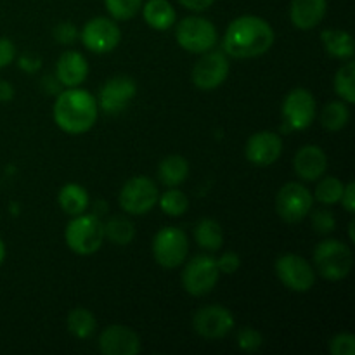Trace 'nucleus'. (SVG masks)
Instances as JSON below:
<instances>
[{
    "label": "nucleus",
    "instance_id": "obj_1",
    "mask_svg": "<svg viewBox=\"0 0 355 355\" xmlns=\"http://www.w3.org/2000/svg\"><path fill=\"white\" fill-rule=\"evenodd\" d=\"M272 26L259 16H239L227 26L224 52L234 59H253L263 55L274 45Z\"/></svg>",
    "mask_w": 355,
    "mask_h": 355
},
{
    "label": "nucleus",
    "instance_id": "obj_2",
    "mask_svg": "<svg viewBox=\"0 0 355 355\" xmlns=\"http://www.w3.org/2000/svg\"><path fill=\"white\" fill-rule=\"evenodd\" d=\"M97 113L99 106L96 97L78 87L61 90L54 103L55 123L62 132L71 135L89 132L96 125Z\"/></svg>",
    "mask_w": 355,
    "mask_h": 355
},
{
    "label": "nucleus",
    "instance_id": "obj_3",
    "mask_svg": "<svg viewBox=\"0 0 355 355\" xmlns=\"http://www.w3.org/2000/svg\"><path fill=\"white\" fill-rule=\"evenodd\" d=\"M314 266L324 279H345L354 266L352 250L338 239H324L314 250Z\"/></svg>",
    "mask_w": 355,
    "mask_h": 355
},
{
    "label": "nucleus",
    "instance_id": "obj_4",
    "mask_svg": "<svg viewBox=\"0 0 355 355\" xmlns=\"http://www.w3.org/2000/svg\"><path fill=\"white\" fill-rule=\"evenodd\" d=\"M104 224L97 215H76L64 231L66 245L76 255H92L104 243Z\"/></svg>",
    "mask_w": 355,
    "mask_h": 355
},
{
    "label": "nucleus",
    "instance_id": "obj_5",
    "mask_svg": "<svg viewBox=\"0 0 355 355\" xmlns=\"http://www.w3.org/2000/svg\"><path fill=\"white\" fill-rule=\"evenodd\" d=\"M180 47L193 54H205L217 45V28L210 19L200 16L184 17L175 30Z\"/></svg>",
    "mask_w": 355,
    "mask_h": 355
},
{
    "label": "nucleus",
    "instance_id": "obj_6",
    "mask_svg": "<svg viewBox=\"0 0 355 355\" xmlns=\"http://www.w3.org/2000/svg\"><path fill=\"white\" fill-rule=\"evenodd\" d=\"M189 253V241L186 232L179 227H163L153 239V255L158 266L175 269L182 266Z\"/></svg>",
    "mask_w": 355,
    "mask_h": 355
},
{
    "label": "nucleus",
    "instance_id": "obj_7",
    "mask_svg": "<svg viewBox=\"0 0 355 355\" xmlns=\"http://www.w3.org/2000/svg\"><path fill=\"white\" fill-rule=\"evenodd\" d=\"M159 191L158 186L149 177H134L127 180L120 191V207L128 215H146L158 205Z\"/></svg>",
    "mask_w": 355,
    "mask_h": 355
},
{
    "label": "nucleus",
    "instance_id": "obj_8",
    "mask_svg": "<svg viewBox=\"0 0 355 355\" xmlns=\"http://www.w3.org/2000/svg\"><path fill=\"white\" fill-rule=\"evenodd\" d=\"M218 277L220 270L217 260L210 255H198L184 267L182 286L193 297H203L217 286Z\"/></svg>",
    "mask_w": 355,
    "mask_h": 355
},
{
    "label": "nucleus",
    "instance_id": "obj_9",
    "mask_svg": "<svg viewBox=\"0 0 355 355\" xmlns=\"http://www.w3.org/2000/svg\"><path fill=\"white\" fill-rule=\"evenodd\" d=\"M314 196L300 182H288L279 189L276 198V210L288 224L302 222L312 211Z\"/></svg>",
    "mask_w": 355,
    "mask_h": 355
},
{
    "label": "nucleus",
    "instance_id": "obj_10",
    "mask_svg": "<svg viewBox=\"0 0 355 355\" xmlns=\"http://www.w3.org/2000/svg\"><path fill=\"white\" fill-rule=\"evenodd\" d=\"M283 132L305 130L315 118V99L307 89H295L283 103Z\"/></svg>",
    "mask_w": 355,
    "mask_h": 355
},
{
    "label": "nucleus",
    "instance_id": "obj_11",
    "mask_svg": "<svg viewBox=\"0 0 355 355\" xmlns=\"http://www.w3.org/2000/svg\"><path fill=\"white\" fill-rule=\"evenodd\" d=\"M276 274L281 283L291 291L305 293L315 284L314 267L297 253H284L276 260Z\"/></svg>",
    "mask_w": 355,
    "mask_h": 355
},
{
    "label": "nucleus",
    "instance_id": "obj_12",
    "mask_svg": "<svg viewBox=\"0 0 355 355\" xmlns=\"http://www.w3.org/2000/svg\"><path fill=\"white\" fill-rule=\"evenodd\" d=\"M80 38L83 45L94 54H107L120 45L121 30L113 19L99 16L87 21Z\"/></svg>",
    "mask_w": 355,
    "mask_h": 355
},
{
    "label": "nucleus",
    "instance_id": "obj_13",
    "mask_svg": "<svg viewBox=\"0 0 355 355\" xmlns=\"http://www.w3.org/2000/svg\"><path fill=\"white\" fill-rule=\"evenodd\" d=\"M229 59L225 52L208 51L205 52L203 58L194 64L193 73V83L200 90H215L225 82L229 76Z\"/></svg>",
    "mask_w": 355,
    "mask_h": 355
},
{
    "label": "nucleus",
    "instance_id": "obj_14",
    "mask_svg": "<svg viewBox=\"0 0 355 355\" xmlns=\"http://www.w3.org/2000/svg\"><path fill=\"white\" fill-rule=\"evenodd\" d=\"M194 331L205 340H220L234 328V315L222 305H207L194 314Z\"/></svg>",
    "mask_w": 355,
    "mask_h": 355
},
{
    "label": "nucleus",
    "instance_id": "obj_15",
    "mask_svg": "<svg viewBox=\"0 0 355 355\" xmlns=\"http://www.w3.org/2000/svg\"><path fill=\"white\" fill-rule=\"evenodd\" d=\"M135 94H137V85L130 76H113L101 89L97 106L106 114H118L128 106Z\"/></svg>",
    "mask_w": 355,
    "mask_h": 355
},
{
    "label": "nucleus",
    "instance_id": "obj_16",
    "mask_svg": "<svg viewBox=\"0 0 355 355\" xmlns=\"http://www.w3.org/2000/svg\"><path fill=\"white\" fill-rule=\"evenodd\" d=\"M281 153H283V141L279 135L270 130L253 134L245 148L246 159L257 166L272 165L279 159Z\"/></svg>",
    "mask_w": 355,
    "mask_h": 355
},
{
    "label": "nucleus",
    "instance_id": "obj_17",
    "mask_svg": "<svg viewBox=\"0 0 355 355\" xmlns=\"http://www.w3.org/2000/svg\"><path fill=\"white\" fill-rule=\"evenodd\" d=\"M99 350L104 355H137L141 352V340L127 326L113 324L101 333Z\"/></svg>",
    "mask_w": 355,
    "mask_h": 355
},
{
    "label": "nucleus",
    "instance_id": "obj_18",
    "mask_svg": "<svg viewBox=\"0 0 355 355\" xmlns=\"http://www.w3.org/2000/svg\"><path fill=\"white\" fill-rule=\"evenodd\" d=\"M293 168L300 179L307 182L319 180L328 170V156L319 146L307 144L298 149L293 159Z\"/></svg>",
    "mask_w": 355,
    "mask_h": 355
},
{
    "label": "nucleus",
    "instance_id": "obj_19",
    "mask_svg": "<svg viewBox=\"0 0 355 355\" xmlns=\"http://www.w3.org/2000/svg\"><path fill=\"white\" fill-rule=\"evenodd\" d=\"M87 75H89V62L80 52H62L55 64V78L61 82L62 87L71 89V87L82 85Z\"/></svg>",
    "mask_w": 355,
    "mask_h": 355
},
{
    "label": "nucleus",
    "instance_id": "obj_20",
    "mask_svg": "<svg viewBox=\"0 0 355 355\" xmlns=\"http://www.w3.org/2000/svg\"><path fill=\"white\" fill-rule=\"evenodd\" d=\"M326 10H328L326 0H291V23L298 30H312L324 19Z\"/></svg>",
    "mask_w": 355,
    "mask_h": 355
},
{
    "label": "nucleus",
    "instance_id": "obj_21",
    "mask_svg": "<svg viewBox=\"0 0 355 355\" xmlns=\"http://www.w3.org/2000/svg\"><path fill=\"white\" fill-rule=\"evenodd\" d=\"M141 9L146 23L155 30L165 31L175 24L177 12L168 0H148Z\"/></svg>",
    "mask_w": 355,
    "mask_h": 355
},
{
    "label": "nucleus",
    "instance_id": "obj_22",
    "mask_svg": "<svg viewBox=\"0 0 355 355\" xmlns=\"http://www.w3.org/2000/svg\"><path fill=\"white\" fill-rule=\"evenodd\" d=\"M59 207L64 214H68L69 217H76V215H82L87 210L90 203L89 193L83 186L80 184H66L59 191Z\"/></svg>",
    "mask_w": 355,
    "mask_h": 355
},
{
    "label": "nucleus",
    "instance_id": "obj_23",
    "mask_svg": "<svg viewBox=\"0 0 355 355\" xmlns=\"http://www.w3.org/2000/svg\"><path fill=\"white\" fill-rule=\"evenodd\" d=\"M189 175V163L184 156L170 155L159 162L158 179L166 187H177L184 182Z\"/></svg>",
    "mask_w": 355,
    "mask_h": 355
},
{
    "label": "nucleus",
    "instance_id": "obj_24",
    "mask_svg": "<svg viewBox=\"0 0 355 355\" xmlns=\"http://www.w3.org/2000/svg\"><path fill=\"white\" fill-rule=\"evenodd\" d=\"M322 45L326 52L336 59H352L354 58V40L349 31L343 30H324L321 33Z\"/></svg>",
    "mask_w": 355,
    "mask_h": 355
},
{
    "label": "nucleus",
    "instance_id": "obj_25",
    "mask_svg": "<svg viewBox=\"0 0 355 355\" xmlns=\"http://www.w3.org/2000/svg\"><path fill=\"white\" fill-rule=\"evenodd\" d=\"M194 239L198 246L207 252H217L224 245V231L214 218H203L194 227Z\"/></svg>",
    "mask_w": 355,
    "mask_h": 355
},
{
    "label": "nucleus",
    "instance_id": "obj_26",
    "mask_svg": "<svg viewBox=\"0 0 355 355\" xmlns=\"http://www.w3.org/2000/svg\"><path fill=\"white\" fill-rule=\"evenodd\" d=\"M350 120V110L345 101H333L326 104L321 113V125L329 132H340Z\"/></svg>",
    "mask_w": 355,
    "mask_h": 355
},
{
    "label": "nucleus",
    "instance_id": "obj_27",
    "mask_svg": "<svg viewBox=\"0 0 355 355\" xmlns=\"http://www.w3.org/2000/svg\"><path fill=\"white\" fill-rule=\"evenodd\" d=\"M68 329L75 338L87 340L96 331V318L89 309H73L68 314Z\"/></svg>",
    "mask_w": 355,
    "mask_h": 355
},
{
    "label": "nucleus",
    "instance_id": "obj_28",
    "mask_svg": "<svg viewBox=\"0 0 355 355\" xmlns=\"http://www.w3.org/2000/svg\"><path fill=\"white\" fill-rule=\"evenodd\" d=\"M104 236L110 239L113 245L127 246L135 238V227L127 217H111L104 224Z\"/></svg>",
    "mask_w": 355,
    "mask_h": 355
},
{
    "label": "nucleus",
    "instance_id": "obj_29",
    "mask_svg": "<svg viewBox=\"0 0 355 355\" xmlns=\"http://www.w3.org/2000/svg\"><path fill=\"white\" fill-rule=\"evenodd\" d=\"M335 90L347 104L355 103V62L349 61L336 71Z\"/></svg>",
    "mask_w": 355,
    "mask_h": 355
},
{
    "label": "nucleus",
    "instance_id": "obj_30",
    "mask_svg": "<svg viewBox=\"0 0 355 355\" xmlns=\"http://www.w3.org/2000/svg\"><path fill=\"white\" fill-rule=\"evenodd\" d=\"M158 205L162 207V210L165 211L166 215H170V217H180V215L186 214L187 208H189V200H187V196L182 191L172 187V189H166L165 193L158 198Z\"/></svg>",
    "mask_w": 355,
    "mask_h": 355
},
{
    "label": "nucleus",
    "instance_id": "obj_31",
    "mask_svg": "<svg viewBox=\"0 0 355 355\" xmlns=\"http://www.w3.org/2000/svg\"><path fill=\"white\" fill-rule=\"evenodd\" d=\"M343 187L345 184L342 182L336 177H324L321 182L315 187V200L322 205H328V207H333V205L340 203V198L343 194Z\"/></svg>",
    "mask_w": 355,
    "mask_h": 355
},
{
    "label": "nucleus",
    "instance_id": "obj_32",
    "mask_svg": "<svg viewBox=\"0 0 355 355\" xmlns=\"http://www.w3.org/2000/svg\"><path fill=\"white\" fill-rule=\"evenodd\" d=\"M107 12L116 21H128L141 10L142 0H104Z\"/></svg>",
    "mask_w": 355,
    "mask_h": 355
},
{
    "label": "nucleus",
    "instance_id": "obj_33",
    "mask_svg": "<svg viewBox=\"0 0 355 355\" xmlns=\"http://www.w3.org/2000/svg\"><path fill=\"white\" fill-rule=\"evenodd\" d=\"M263 338L257 329L243 328L238 333V347L243 352H257L262 347Z\"/></svg>",
    "mask_w": 355,
    "mask_h": 355
},
{
    "label": "nucleus",
    "instance_id": "obj_34",
    "mask_svg": "<svg viewBox=\"0 0 355 355\" xmlns=\"http://www.w3.org/2000/svg\"><path fill=\"white\" fill-rule=\"evenodd\" d=\"M333 355H355V336L350 333H340L329 343Z\"/></svg>",
    "mask_w": 355,
    "mask_h": 355
},
{
    "label": "nucleus",
    "instance_id": "obj_35",
    "mask_svg": "<svg viewBox=\"0 0 355 355\" xmlns=\"http://www.w3.org/2000/svg\"><path fill=\"white\" fill-rule=\"evenodd\" d=\"M312 227L319 232V234H329L335 231L336 220L335 215L328 210H315L312 214Z\"/></svg>",
    "mask_w": 355,
    "mask_h": 355
},
{
    "label": "nucleus",
    "instance_id": "obj_36",
    "mask_svg": "<svg viewBox=\"0 0 355 355\" xmlns=\"http://www.w3.org/2000/svg\"><path fill=\"white\" fill-rule=\"evenodd\" d=\"M54 38L58 44L69 45L73 42H76V38H78V30H76V26L73 23L64 21V23H59L54 28Z\"/></svg>",
    "mask_w": 355,
    "mask_h": 355
},
{
    "label": "nucleus",
    "instance_id": "obj_37",
    "mask_svg": "<svg viewBox=\"0 0 355 355\" xmlns=\"http://www.w3.org/2000/svg\"><path fill=\"white\" fill-rule=\"evenodd\" d=\"M217 266L220 274H234L241 266V259L236 252H227L217 260Z\"/></svg>",
    "mask_w": 355,
    "mask_h": 355
},
{
    "label": "nucleus",
    "instance_id": "obj_38",
    "mask_svg": "<svg viewBox=\"0 0 355 355\" xmlns=\"http://www.w3.org/2000/svg\"><path fill=\"white\" fill-rule=\"evenodd\" d=\"M16 58V47L9 38H0V69L7 68Z\"/></svg>",
    "mask_w": 355,
    "mask_h": 355
},
{
    "label": "nucleus",
    "instance_id": "obj_39",
    "mask_svg": "<svg viewBox=\"0 0 355 355\" xmlns=\"http://www.w3.org/2000/svg\"><path fill=\"white\" fill-rule=\"evenodd\" d=\"M340 203H342V207L345 208L350 215L354 214L355 211V184L354 182L345 184V187H343V194L342 198H340Z\"/></svg>",
    "mask_w": 355,
    "mask_h": 355
},
{
    "label": "nucleus",
    "instance_id": "obj_40",
    "mask_svg": "<svg viewBox=\"0 0 355 355\" xmlns=\"http://www.w3.org/2000/svg\"><path fill=\"white\" fill-rule=\"evenodd\" d=\"M42 89H44L45 94H51V96H58L59 92L62 90V85L61 82H59L55 76H44V80H42Z\"/></svg>",
    "mask_w": 355,
    "mask_h": 355
},
{
    "label": "nucleus",
    "instance_id": "obj_41",
    "mask_svg": "<svg viewBox=\"0 0 355 355\" xmlns=\"http://www.w3.org/2000/svg\"><path fill=\"white\" fill-rule=\"evenodd\" d=\"M19 68L23 69V71H26V73H35V71H38V69H40V66H42V61L40 59H37V58H31V55H23V58H19Z\"/></svg>",
    "mask_w": 355,
    "mask_h": 355
},
{
    "label": "nucleus",
    "instance_id": "obj_42",
    "mask_svg": "<svg viewBox=\"0 0 355 355\" xmlns=\"http://www.w3.org/2000/svg\"><path fill=\"white\" fill-rule=\"evenodd\" d=\"M179 2L182 3L184 7H187V9L194 10V12H200V10L208 9L215 0H179Z\"/></svg>",
    "mask_w": 355,
    "mask_h": 355
},
{
    "label": "nucleus",
    "instance_id": "obj_43",
    "mask_svg": "<svg viewBox=\"0 0 355 355\" xmlns=\"http://www.w3.org/2000/svg\"><path fill=\"white\" fill-rule=\"evenodd\" d=\"M14 97V87L6 80H0V103H9Z\"/></svg>",
    "mask_w": 355,
    "mask_h": 355
},
{
    "label": "nucleus",
    "instance_id": "obj_44",
    "mask_svg": "<svg viewBox=\"0 0 355 355\" xmlns=\"http://www.w3.org/2000/svg\"><path fill=\"white\" fill-rule=\"evenodd\" d=\"M3 259H6V245H3V241L0 239V263L3 262Z\"/></svg>",
    "mask_w": 355,
    "mask_h": 355
},
{
    "label": "nucleus",
    "instance_id": "obj_45",
    "mask_svg": "<svg viewBox=\"0 0 355 355\" xmlns=\"http://www.w3.org/2000/svg\"><path fill=\"white\" fill-rule=\"evenodd\" d=\"M349 234H350V241H355V234H354V220H350V225H349Z\"/></svg>",
    "mask_w": 355,
    "mask_h": 355
}]
</instances>
